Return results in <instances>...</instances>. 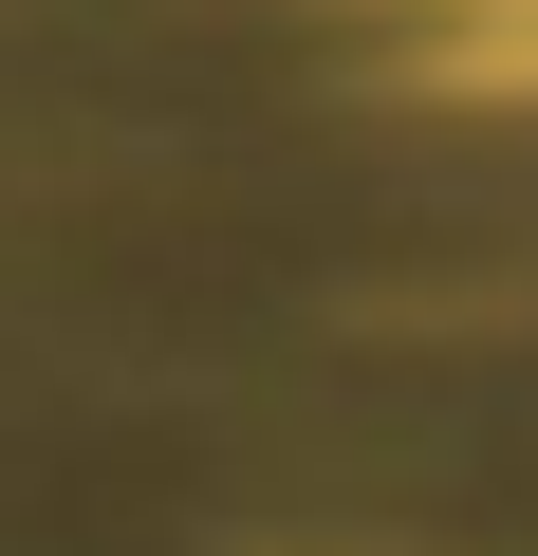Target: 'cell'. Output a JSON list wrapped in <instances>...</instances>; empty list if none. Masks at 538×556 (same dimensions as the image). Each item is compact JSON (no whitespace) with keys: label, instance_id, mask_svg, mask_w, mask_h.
Returning a JSON list of instances; mask_svg holds the SVG:
<instances>
[{"label":"cell","instance_id":"obj_1","mask_svg":"<svg viewBox=\"0 0 538 556\" xmlns=\"http://www.w3.org/2000/svg\"><path fill=\"white\" fill-rule=\"evenodd\" d=\"M372 20H390L409 93H446V112H538V0H372Z\"/></svg>","mask_w":538,"mask_h":556},{"label":"cell","instance_id":"obj_2","mask_svg":"<svg viewBox=\"0 0 538 556\" xmlns=\"http://www.w3.org/2000/svg\"><path fill=\"white\" fill-rule=\"evenodd\" d=\"M241 556H427V538H372V519H298V538H241Z\"/></svg>","mask_w":538,"mask_h":556}]
</instances>
